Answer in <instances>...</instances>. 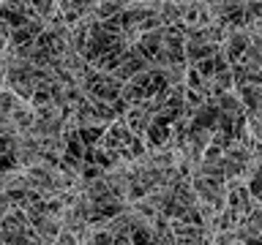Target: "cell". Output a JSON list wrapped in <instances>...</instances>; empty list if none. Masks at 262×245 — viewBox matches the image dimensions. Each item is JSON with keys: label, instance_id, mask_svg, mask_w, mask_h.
<instances>
[]
</instances>
